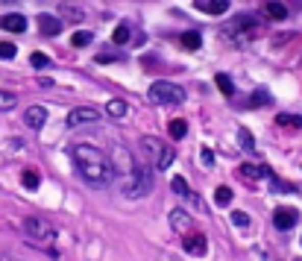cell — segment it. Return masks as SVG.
I'll list each match as a JSON object with an SVG mask.
<instances>
[{
    "label": "cell",
    "mask_w": 302,
    "mask_h": 261,
    "mask_svg": "<svg viewBox=\"0 0 302 261\" xmlns=\"http://www.w3.org/2000/svg\"><path fill=\"white\" fill-rule=\"evenodd\" d=\"M170 185H173V191L176 194H179V197H182V200H191L194 202V205H199V200H197V194H194V191L188 188V182L182 176H173L170 179Z\"/></svg>",
    "instance_id": "2e32d148"
},
{
    "label": "cell",
    "mask_w": 302,
    "mask_h": 261,
    "mask_svg": "<svg viewBox=\"0 0 302 261\" xmlns=\"http://www.w3.org/2000/svg\"><path fill=\"white\" fill-rule=\"evenodd\" d=\"M97 120H100V112H97V109L80 106L68 115V126H85V123H97Z\"/></svg>",
    "instance_id": "ba28073f"
},
{
    "label": "cell",
    "mask_w": 302,
    "mask_h": 261,
    "mask_svg": "<svg viewBox=\"0 0 302 261\" xmlns=\"http://www.w3.org/2000/svg\"><path fill=\"white\" fill-rule=\"evenodd\" d=\"M38 182H41V179H38L35 170H27V173H23V185H27V188H38Z\"/></svg>",
    "instance_id": "f546056e"
},
{
    "label": "cell",
    "mask_w": 302,
    "mask_h": 261,
    "mask_svg": "<svg viewBox=\"0 0 302 261\" xmlns=\"http://www.w3.org/2000/svg\"><path fill=\"white\" fill-rule=\"evenodd\" d=\"M217 88H220L226 97H232V94H235V85H232V80H229L226 73H217Z\"/></svg>",
    "instance_id": "7402d4cb"
},
{
    "label": "cell",
    "mask_w": 302,
    "mask_h": 261,
    "mask_svg": "<svg viewBox=\"0 0 302 261\" xmlns=\"http://www.w3.org/2000/svg\"><path fill=\"white\" fill-rule=\"evenodd\" d=\"M197 6L209 15H223L229 9V0H197Z\"/></svg>",
    "instance_id": "e0dca14e"
},
{
    "label": "cell",
    "mask_w": 302,
    "mask_h": 261,
    "mask_svg": "<svg viewBox=\"0 0 302 261\" xmlns=\"http://www.w3.org/2000/svg\"><path fill=\"white\" fill-rule=\"evenodd\" d=\"M264 15L273 18V21H285V18H288V6H285L282 0H267V3H264Z\"/></svg>",
    "instance_id": "9a60e30c"
},
{
    "label": "cell",
    "mask_w": 302,
    "mask_h": 261,
    "mask_svg": "<svg viewBox=\"0 0 302 261\" xmlns=\"http://www.w3.org/2000/svg\"><path fill=\"white\" fill-rule=\"evenodd\" d=\"M44 120H47V112L41 106H30L27 109V115H23V123H27L30 129H41Z\"/></svg>",
    "instance_id": "7c38bea8"
},
{
    "label": "cell",
    "mask_w": 302,
    "mask_h": 261,
    "mask_svg": "<svg viewBox=\"0 0 302 261\" xmlns=\"http://www.w3.org/2000/svg\"><path fill=\"white\" fill-rule=\"evenodd\" d=\"M182 247H185V252L188 255H206V252H209V241H206V235H199V232H191V235H185V244H182Z\"/></svg>",
    "instance_id": "30bf717a"
},
{
    "label": "cell",
    "mask_w": 302,
    "mask_h": 261,
    "mask_svg": "<svg viewBox=\"0 0 302 261\" xmlns=\"http://www.w3.org/2000/svg\"><path fill=\"white\" fill-rule=\"evenodd\" d=\"M232 223L238 226V229H246V226H249V214H246V212H235L232 214Z\"/></svg>",
    "instance_id": "f1b7e54d"
},
{
    "label": "cell",
    "mask_w": 302,
    "mask_h": 261,
    "mask_svg": "<svg viewBox=\"0 0 302 261\" xmlns=\"http://www.w3.org/2000/svg\"><path fill=\"white\" fill-rule=\"evenodd\" d=\"M147 97H150V103H156V106H176V103H182L185 100V88L182 85L170 83V80H156V83L150 85V91H147Z\"/></svg>",
    "instance_id": "277c9868"
},
{
    "label": "cell",
    "mask_w": 302,
    "mask_h": 261,
    "mask_svg": "<svg viewBox=\"0 0 302 261\" xmlns=\"http://www.w3.org/2000/svg\"><path fill=\"white\" fill-rule=\"evenodd\" d=\"M238 138H241L246 153H258V147H256V141H253V132L249 129H238Z\"/></svg>",
    "instance_id": "d6986e66"
},
{
    "label": "cell",
    "mask_w": 302,
    "mask_h": 261,
    "mask_svg": "<svg viewBox=\"0 0 302 261\" xmlns=\"http://www.w3.org/2000/svg\"><path fill=\"white\" fill-rule=\"evenodd\" d=\"M12 106H15V94H9V91H0V112H9Z\"/></svg>",
    "instance_id": "484cf974"
},
{
    "label": "cell",
    "mask_w": 302,
    "mask_h": 261,
    "mask_svg": "<svg viewBox=\"0 0 302 261\" xmlns=\"http://www.w3.org/2000/svg\"><path fill=\"white\" fill-rule=\"evenodd\" d=\"M106 112H109L112 118H123V115L129 112V106L123 103V100H109V103H106Z\"/></svg>",
    "instance_id": "ac0fdd59"
},
{
    "label": "cell",
    "mask_w": 302,
    "mask_h": 261,
    "mask_svg": "<svg viewBox=\"0 0 302 261\" xmlns=\"http://www.w3.org/2000/svg\"><path fill=\"white\" fill-rule=\"evenodd\" d=\"M170 229L179 232V235H191V229H194V217H188L182 208H173V212H170Z\"/></svg>",
    "instance_id": "8fae6325"
},
{
    "label": "cell",
    "mask_w": 302,
    "mask_h": 261,
    "mask_svg": "<svg viewBox=\"0 0 302 261\" xmlns=\"http://www.w3.org/2000/svg\"><path fill=\"white\" fill-rule=\"evenodd\" d=\"M203 165H214V155H211V150H203Z\"/></svg>",
    "instance_id": "836d02e7"
},
{
    "label": "cell",
    "mask_w": 302,
    "mask_h": 261,
    "mask_svg": "<svg viewBox=\"0 0 302 261\" xmlns=\"http://www.w3.org/2000/svg\"><path fill=\"white\" fill-rule=\"evenodd\" d=\"M296 220H299L296 208H276V214H273V226H276L279 232L293 229V226H296Z\"/></svg>",
    "instance_id": "9c48e42d"
},
{
    "label": "cell",
    "mask_w": 302,
    "mask_h": 261,
    "mask_svg": "<svg viewBox=\"0 0 302 261\" xmlns=\"http://www.w3.org/2000/svg\"><path fill=\"white\" fill-rule=\"evenodd\" d=\"M256 30H258V21L253 18V15H235L232 21L223 24V33L232 38V41H246Z\"/></svg>",
    "instance_id": "8992f818"
},
{
    "label": "cell",
    "mask_w": 302,
    "mask_h": 261,
    "mask_svg": "<svg viewBox=\"0 0 302 261\" xmlns=\"http://www.w3.org/2000/svg\"><path fill=\"white\" fill-rule=\"evenodd\" d=\"M38 27H41L44 36H59V33H62V21L53 18V15H47V12L38 15Z\"/></svg>",
    "instance_id": "4fadbf2b"
},
{
    "label": "cell",
    "mask_w": 302,
    "mask_h": 261,
    "mask_svg": "<svg viewBox=\"0 0 302 261\" xmlns=\"http://www.w3.org/2000/svg\"><path fill=\"white\" fill-rule=\"evenodd\" d=\"M23 232L30 238V244L47 247L50 255H56V249L50 247V244L56 241V226L50 223V220H44V217H27V220H23Z\"/></svg>",
    "instance_id": "7a4b0ae2"
},
{
    "label": "cell",
    "mask_w": 302,
    "mask_h": 261,
    "mask_svg": "<svg viewBox=\"0 0 302 261\" xmlns=\"http://www.w3.org/2000/svg\"><path fill=\"white\" fill-rule=\"evenodd\" d=\"M112 165H115V173H120V179L129 176V173L138 167L132 162V153H129L127 147H115V150H112Z\"/></svg>",
    "instance_id": "52a82bcc"
},
{
    "label": "cell",
    "mask_w": 302,
    "mask_h": 261,
    "mask_svg": "<svg viewBox=\"0 0 302 261\" xmlns=\"http://www.w3.org/2000/svg\"><path fill=\"white\" fill-rule=\"evenodd\" d=\"M182 44H185L188 50H197L199 44H203V38H199L197 30H194V33H182Z\"/></svg>",
    "instance_id": "44dd1931"
},
{
    "label": "cell",
    "mask_w": 302,
    "mask_h": 261,
    "mask_svg": "<svg viewBox=\"0 0 302 261\" xmlns=\"http://www.w3.org/2000/svg\"><path fill=\"white\" fill-rule=\"evenodd\" d=\"M15 53H18V50H15L12 41H3V44H0V59H15Z\"/></svg>",
    "instance_id": "83f0119b"
},
{
    "label": "cell",
    "mask_w": 302,
    "mask_h": 261,
    "mask_svg": "<svg viewBox=\"0 0 302 261\" xmlns=\"http://www.w3.org/2000/svg\"><path fill=\"white\" fill-rule=\"evenodd\" d=\"M214 202H217V205H229V202H232V188H229V185H220V188L214 191Z\"/></svg>",
    "instance_id": "ffe728a7"
},
{
    "label": "cell",
    "mask_w": 302,
    "mask_h": 261,
    "mask_svg": "<svg viewBox=\"0 0 302 261\" xmlns=\"http://www.w3.org/2000/svg\"><path fill=\"white\" fill-rule=\"evenodd\" d=\"M62 12L68 15L70 21H82V12H80V9H70V6H65V9H62Z\"/></svg>",
    "instance_id": "d6a6232c"
},
{
    "label": "cell",
    "mask_w": 302,
    "mask_h": 261,
    "mask_svg": "<svg viewBox=\"0 0 302 261\" xmlns=\"http://www.w3.org/2000/svg\"><path fill=\"white\" fill-rule=\"evenodd\" d=\"M47 62H50V59H47L44 53H33V65H35V68H47Z\"/></svg>",
    "instance_id": "1f68e13d"
},
{
    "label": "cell",
    "mask_w": 302,
    "mask_h": 261,
    "mask_svg": "<svg viewBox=\"0 0 302 261\" xmlns=\"http://www.w3.org/2000/svg\"><path fill=\"white\" fill-rule=\"evenodd\" d=\"M129 36H132V33H129V27H127V24H120V27L115 30V41H117V44H127Z\"/></svg>",
    "instance_id": "4316f807"
},
{
    "label": "cell",
    "mask_w": 302,
    "mask_h": 261,
    "mask_svg": "<svg viewBox=\"0 0 302 261\" xmlns=\"http://www.w3.org/2000/svg\"><path fill=\"white\" fill-rule=\"evenodd\" d=\"M73 165L80 170V176L94 185V188H103L112 182L115 176V165L106 159V153L100 147H91V144H77L73 147Z\"/></svg>",
    "instance_id": "6da1fadb"
},
{
    "label": "cell",
    "mask_w": 302,
    "mask_h": 261,
    "mask_svg": "<svg viewBox=\"0 0 302 261\" xmlns=\"http://www.w3.org/2000/svg\"><path fill=\"white\" fill-rule=\"evenodd\" d=\"M153 188V176L147 167H135L129 176L120 179V191L127 194V197H132V200H138V197H147Z\"/></svg>",
    "instance_id": "5b68a950"
},
{
    "label": "cell",
    "mask_w": 302,
    "mask_h": 261,
    "mask_svg": "<svg viewBox=\"0 0 302 261\" xmlns=\"http://www.w3.org/2000/svg\"><path fill=\"white\" fill-rule=\"evenodd\" d=\"M261 103H264V106H267V103H270L267 91H256V94H253V106H261Z\"/></svg>",
    "instance_id": "4dcf8cb0"
},
{
    "label": "cell",
    "mask_w": 302,
    "mask_h": 261,
    "mask_svg": "<svg viewBox=\"0 0 302 261\" xmlns=\"http://www.w3.org/2000/svg\"><path fill=\"white\" fill-rule=\"evenodd\" d=\"M0 30L23 33V30H27V18H23V15H3V18H0Z\"/></svg>",
    "instance_id": "5bb4252c"
},
{
    "label": "cell",
    "mask_w": 302,
    "mask_h": 261,
    "mask_svg": "<svg viewBox=\"0 0 302 261\" xmlns=\"http://www.w3.org/2000/svg\"><path fill=\"white\" fill-rule=\"evenodd\" d=\"M70 44H73V47H85V44H91V33H73Z\"/></svg>",
    "instance_id": "d4e9b609"
},
{
    "label": "cell",
    "mask_w": 302,
    "mask_h": 261,
    "mask_svg": "<svg viewBox=\"0 0 302 261\" xmlns=\"http://www.w3.org/2000/svg\"><path fill=\"white\" fill-rule=\"evenodd\" d=\"M141 150L147 153V159H150V165L156 167V170H167L176 159L173 147H167V144H164L162 138H156V135H144V138H141Z\"/></svg>",
    "instance_id": "3957f363"
},
{
    "label": "cell",
    "mask_w": 302,
    "mask_h": 261,
    "mask_svg": "<svg viewBox=\"0 0 302 261\" xmlns=\"http://www.w3.org/2000/svg\"><path fill=\"white\" fill-rule=\"evenodd\" d=\"M276 123H282V126H293V129H299V126H302V118H299V115H279V118H276Z\"/></svg>",
    "instance_id": "603a6c76"
},
{
    "label": "cell",
    "mask_w": 302,
    "mask_h": 261,
    "mask_svg": "<svg viewBox=\"0 0 302 261\" xmlns=\"http://www.w3.org/2000/svg\"><path fill=\"white\" fill-rule=\"evenodd\" d=\"M167 126H170V135H173V138H185V132H188L185 120H170Z\"/></svg>",
    "instance_id": "cb8c5ba5"
}]
</instances>
